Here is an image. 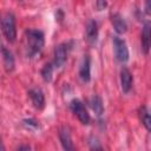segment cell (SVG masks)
Returning <instances> with one entry per match:
<instances>
[{"label": "cell", "mask_w": 151, "mask_h": 151, "mask_svg": "<svg viewBox=\"0 0 151 151\" xmlns=\"http://www.w3.org/2000/svg\"><path fill=\"white\" fill-rule=\"evenodd\" d=\"M26 39V48L27 54L29 57H34L39 54L44 47V33L39 29H27L25 33Z\"/></svg>", "instance_id": "1"}, {"label": "cell", "mask_w": 151, "mask_h": 151, "mask_svg": "<svg viewBox=\"0 0 151 151\" xmlns=\"http://www.w3.org/2000/svg\"><path fill=\"white\" fill-rule=\"evenodd\" d=\"M1 27H2V33L6 37V39L9 42H14L17 38V28H15V18L14 15L8 12L2 17L1 20Z\"/></svg>", "instance_id": "2"}, {"label": "cell", "mask_w": 151, "mask_h": 151, "mask_svg": "<svg viewBox=\"0 0 151 151\" xmlns=\"http://www.w3.org/2000/svg\"><path fill=\"white\" fill-rule=\"evenodd\" d=\"M114 57L119 63H126L129 60V50L125 41L118 37H113Z\"/></svg>", "instance_id": "3"}, {"label": "cell", "mask_w": 151, "mask_h": 151, "mask_svg": "<svg viewBox=\"0 0 151 151\" xmlns=\"http://www.w3.org/2000/svg\"><path fill=\"white\" fill-rule=\"evenodd\" d=\"M70 107H71L72 112L78 117V119L83 124H88L90 123V114L87 113L84 104L79 99H73L70 104Z\"/></svg>", "instance_id": "4"}, {"label": "cell", "mask_w": 151, "mask_h": 151, "mask_svg": "<svg viewBox=\"0 0 151 151\" xmlns=\"http://www.w3.org/2000/svg\"><path fill=\"white\" fill-rule=\"evenodd\" d=\"M68 44H60L54 48V59H53V64L55 67H61L67 59V54H68Z\"/></svg>", "instance_id": "5"}, {"label": "cell", "mask_w": 151, "mask_h": 151, "mask_svg": "<svg viewBox=\"0 0 151 151\" xmlns=\"http://www.w3.org/2000/svg\"><path fill=\"white\" fill-rule=\"evenodd\" d=\"M79 77L83 83H88L91 79V64H90V57L84 55L80 67H79Z\"/></svg>", "instance_id": "6"}, {"label": "cell", "mask_w": 151, "mask_h": 151, "mask_svg": "<svg viewBox=\"0 0 151 151\" xmlns=\"http://www.w3.org/2000/svg\"><path fill=\"white\" fill-rule=\"evenodd\" d=\"M142 48L144 53H149L151 47V22H145L142 31Z\"/></svg>", "instance_id": "7"}, {"label": "cell", "mask_w": 151, "mask_h": 151, "mask_svg": "<svg viewBox=\"0 0 151 151\" xmlns=\"http://www.w3.org/2000/svg\"><path fill=\"white\" fill-rule=\"evenodd\" d=\"M86 40L90 45H96L98 40V25L94 20H90L86 25Z\"/></svg>", "instance_id": "8"}, {"label": "cell", "mask_w": 151, "mask_h": 151, "mask_svg": "<svg viewBox=\"0 0 151 151\" xmlns=\"http://www.w3.org/2000/svg\"><path fill=\"white\" fill-rule=\"evenodd\" d=\"M28 96H29V98H31V100H32V103H33L35 109L40 110V109L44 107V105H45V97H44V93H42V91L40 88H32V90H29L28 91Z\"/></svg>", "instance_id": "9"}, {"label": "cell", "mask_w": 151, "mask_h": 151, "mask_svg": "<svg viewBox=\"0 0 151 151\" xmlns=\"http://www.w3.org/2000/svg\"><path fill=\"white\" fill-rule=\"evenodd\" d=\"M120 86L124 93H127L132 86V74L126 67H123L120 71Z\"/></svg>", "instance_id": "10"}, {"label": "cell", "mask_w": 151, "mask_h": 151, "mask_svg": "<svg viewBox=\"0 0 151 151\" xmlns=\"http://www.w3.org/2000/svg\"><path fill=\"white\" fill-rule=\"evenodd\" d=\"M59 139H60V143L65 150H72L73 149L71 134H70V131L66 126H64L59 130Z\"/></svg>", "instance_id": "11"}, {"label": "cell", "mask_w": 151, "mask_h": 151, "mask_svg": "<svg viewBox=\"0 0 151 151\" xmlns=\"http://www.w3.org/2000/svg\"><path fill=\"white\" fill-rule=\"evenodd\" d=\"M111 21H112V25H113L114 31L118 34H123V33H125L127 31V25H126L125 20L119 14H113L111 17Z\"/></svg>", "instance_id": "12"}, {"label": "cell", "mask_w": 151, "mask_h": 151, "mask_svg": "<svg viewBox=\"0 0 151 151\" xmlns=\"http://www.w3.org/2000/svg\"><path fill=\"white\" fill-rule=\"evenodd\" d=\"M1 53H2V63H4L5 70H6L7 72L13 71V68H14V58H13V54H12L11 51H8L5 46H2Z\"/></svg>", "instance_id": "13"}, {"label": "cell", "mask_w": 151, "mask_h": 151, "mask_svg": "<svg viewBox=\"0 0 151 151\" xmlns=\"http://www.w3.org/2000/svg\"><path fill=\"white\" fill-rule=\"evenodd\" d=\"M90 106L91 109L94 111V113L97 116H101L103 112H104V106H103V101L100 99V97L98 96H93L91 99H90Z\"/></svg>", "instance_id": "14"}, {"label": "cell", "mask_w": 151, "mask_h": 151, "mask_svg": "<svg viewBox=\"0 0 151 151\" xmlns=\"http://www.w3.org/2000/svg\"><path fill=\"white\" fill-rule=\"evenodd\" d=\"M54 64L53 63H48L46 64L42 70H41V76H42V79L45 81H51L52 79V73H53V68H54Z\"/></svg>", "instance_id": "15"}, {"label": "cell", "mask_w": 151, "mask_h": 151, "mask_svg": "<svg viewBox=\"0 0 151 151\" xmlns=\"http://www.w3.org/2000/svg\"><path fill=\"white\" fill-rule=\"evenodd\" d=\"M142 120H143L145 129L149 132H151V110H144L142 114Z\"/></svg>", "instance_id": "16"}, {"label": "cell", "mask_w": 151, "mask_h": 151, "mask_svg": "<svg viewBox=\"0 0 151 151\" xmlns=\"http://www.w3.org/2000/svg\"><path fill=\"white\" fill-rule=\"evenodd\" d=\"M24 124L27 126V127H33V129H37L39 126V124L34 120V119H25L24 120Z\"/></svg>", "instance_id": "17"}, {"label": "cell", "mask_w": 151, "mask_h": 151, "mask_svg": "<svg viewBox=\"0 0 151 151\" xmlns=\"http://www.w3.org/2000/svg\"><path fill=\"white\" fill-rule=\"evenodd\" d=\"M144 12L147 15H151V0H145L144 4Z\"/></svg>", "instance_id": "18"}, {"label": "cell", "mask_w": 151, "mask_h": 151, "mask_svg": "<svg viewBox=\"0 0 151 151\" xmlns=\"http://www.w3.org/2000/svg\"><path fill=\"white\" fill-rule=\"evenodd\" d=\"M97 9L98 11H101V9H104L106 6H107V2H106V0H97Z\"/></svg>", "instance_id": "19"}, {"label": "cell", "mask_w": 151, "mask_h": 151, "mask_svg": "<svg viewBox=\"0 0 151 151\" xmlns=\"http://www.w3.org/2000/svg\"><path fill=\"white\" fill-rule=\"evenodd\" d=\"M29 149H31L29 146H20L19 147V150H29Z\"/></svg>", "instance_id": "20"}]
</instances>
